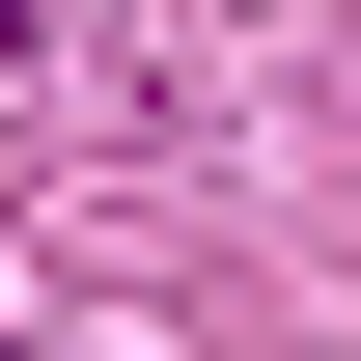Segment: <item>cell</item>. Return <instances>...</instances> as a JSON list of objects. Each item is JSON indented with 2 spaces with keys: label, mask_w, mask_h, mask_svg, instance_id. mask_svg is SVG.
Masks as SVG:
<instances>
[{
  "label": "cell",
  "mask_w": 361,
  "mask_h": 361,
  "mask_svg": "<svg viewBox=\"0 0 361 361\" xmlns=\"http://www.w3.org/2000/svg\"><path fill=\"white\" fill-rule=\"evenodd\" d=\"M0 56H28V0H0Z\"/></svg>",
  "instance_id": "6da1fadb"
}]
</instances>
